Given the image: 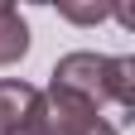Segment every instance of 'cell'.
Listing matches in <instances>:
<instances>
[{"instance_id":"3","label":"cell","mask_w":135,"mask_h":135,"mask_svg":"<svg viewBox=\"0 0 135 135\" xmlns=\"http://www.w3.org/2000/svg\"><path fill=\"white\" fill-rule=\"evenodd\" d=\"M24 53H29V24L10 0H0V68L20 63Z\"/></svg>"},{"instance_id":"4","label":"cell","mask_w":135,"mask_h":135,"mask_svg":"<svg viewBox=\"0 0 135 135\" xmlns=\"http://www.w3.org/2000/svg\"><path fill=\"white\" fill-rule=\"evenodd\" d=\"M106 87H111V101L121 111H135V58L121 53V58H111V77H106Z\"/></svg>"},{"instance_id":"2","label":"cell","mask_w":135,"mask_h":135,"mask_svg":"<svg viewBox=\"0 0 135 135\" xmlns=\"http://www.w3.org/2000/svg\"><path fill=\"white\" fill-rule=\"evenodd\" d=\"M34 121H44V92L20 77H0V135H20Z\"/></svg>"},{"instance_id":"7","label":"cell","mask_w":135,"mask_h":135,"mask_svg":"<svg viewBox=\"0 0 135 135\" xmlns=\"http://www.w3.org/2000/svg\"><path fill=\"white\" fill-rule=\"evenodd\" d=\"M20 135H53V126H48V116H44V121H34V126H24Z\"/></svg>"},{"instance_id":"5","label":"cell","mask_w":135,"mask_h":135,"mask_svg":"<svg viewBox=\"0 0 135 135\" xmlns=\"http://www.w3.org/2000/svg\"><path fill=\"white\" fill-rule=\"evenodd\" d=\"M53 135H121L106 116H82V121H63L53 126Z\"/></svg>"},{"instance_id":"1","label":"cell","mask_w":135,"mask_h":135,"mask_svg":"<svg viewBox=\"0 0 135 135\" xmlns=\"http://www.w3.org/2000/svg\"><path fill=\"white\" fill-rule=\"evenodd\" d=\"M111 58L106 53H92V48H77V53H63L53 63V77H48V92H58L68 101H82V106H111Z\"/></svg>"},{"instance_id":"6","label":"cell","mask_w":135,"mask_h":135,"mask_svg":"<svg viewBox=\"0 0 135 135\" xmlns=\"http://www.w3.org/2000/svg\"><path fill=\"white\" fill-rule=\"evenodd\" d=\"M63 20H73V24H101L111 10H101V5H58Z\"/></svg>"}]
</instances>
